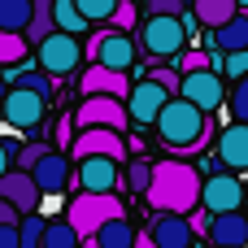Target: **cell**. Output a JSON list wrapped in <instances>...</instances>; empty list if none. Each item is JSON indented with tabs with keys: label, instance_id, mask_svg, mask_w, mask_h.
I'll return each instance as SVG.
<instances>
[{
	"label": "cell",
	"instance_id": "6da1fadb",
	"mask_svg": "<svg viewBox=\"0 0 248 248\" xmlns=\"http://www.w3.org/2000/svg\"><path fill=\"white\" fill-rule=\"evenodd\" d=\"M201 192H205L201 166L170 153L166 161H153V183H148L144 201L153 214H192L201 205Z\"/></svg>",
	"mask_w": 248,
	"mask_h": 248
},
{
	"label": "cell",
	"instance_id": "7a4b0ae2",
	"mask_svg": "<svg viewBox=\"0 0 248 248\" xmlns=\"http://www.w3.org/2000/svg\"><path fill=\"white\" fill-rule=\"evenodd\" d=\"M205 122H209V113L201 109V105H192L187 96H170L166 100V109L157 113V135H161V144H166V153H174V157H201L192 144L205 135Z\"/></svg>",
	"mask_w": 248,
	"mask_h": 248
},
{
	"label": "cell",
	"instance_id": "3957f363",
	"mask_svg": "<svg viewBox=\"0 0 248 248\" xmlns=\"http://www.w3.org/2000/svg\"><path fill=\"white\" fill-rule=\"evenodd\" d=\"M187 39L192 35L179 13H144V22H140V48L153 61H174L187 48Z\"/></svg>",
	"mask_w": 248,
	"mask_h": 248
},
{
	"label": "cell",
	"instance_id": "277c9868",
	"mask_svg": "<svg viewBox=\"0 0 248 248\" xmlns=\"http://www.w3.org/2000/svg\"><path fill=\"white\" fill-rule=\"evenodd\" d=\"M122 214H126V205H122L118 192H87V187H78L70 196V205H65V218L74 222L78 235H96L109 218H122Z\"/></svg>",
	"mask_w": 248,
	"mask_h": 248
},
{
	"label": "cell",
	"instance_id": "5b68a950",
	"mask_svg": "<svg viewBox=\"0 0 248 248\" xmlns=\"http://www.w3.org/2000/svg\"><path fill=\"white\" fill-rule=\"evenodd\" d=\"M35 52H39V65H44L48 74H57V78H61V74H74V70L87 61V57H83V39H78L74 31H61V26H57L48 39H39Z\"/></svg>",
	"mask_w": 248,
	"mask_h": 248
},
{
	"label": "cell",
	"instance_id": "8992f818",
	"mask_svg": "<svg viewBox=\"0 0 248 248\" xmlns=\"http://www.w3.org/2000/svg\"><path fill=\"white\" fill-rule=\"evenodd\" d=\"M0 105H4V122L13 131H39L44 118H48V96L35 92V87H22V83H13Z\"/></svg>",
	"mask_w": 248,
	"mask_h": 248
},
{
	"label": "cell",
	"instance_id": "52a82bcc",
	"mask_svg": "<svg viewBox=\"0 0 248 248\" xmlns=\"http://www.w3.org/2000/svg\"><path fill=\"white\" fill-rule=\"evenodd\" d=\"M74 187L87 192H118L122 187V161L109 153H92L83 161H74Z\"/></svg>",
	"mask_w": 248,
	"mask_h": 248
},
{
	"label": "cell",
	"instance_id": "ba28073f",
	"mask_svg": "<svg viewBox=\"0 0 248 248\" xmlns=\"http://www.w3.org/2000/svg\"><path fill=\"white\" fill-rule=\"evenodd\" d=\"M78 126H113V131H131V109L122 96H83V105L74 109Z\"/></svg>",
	"mask_w": 248,
	"mask_h": 248
},
{
	"label": "cell",
	"instance_id": "9c48e42d",
	"mask_svg": "<svg viewBox=\"0 0 248 248\" xmlns=\"http://www.w3.org/2000/svg\"><path fill=\"white\" fill-rule=\"evenodd\" d=\"M31 174H35V183L44 187V196H65V192H74V157H70L65 148H61V153L48 148Z\"/></svg>",
	"mask_w": 248,
	"mask_h": 248
},
{
	"label": "cell",
	"instance_id": "30bf717a",
	"mask_svg": "<svg viewBox=\"0 0 248 248\" xmlns=\"http://www.w3.org/2000/svg\"><path fill=\"white\" fill-rule=\"evenodd\" d=\"M222 78L227 74H218V70H192V74H183V92L179 96H187L192 105H201L205 113H214V109H222L227 105V87H222Z\"/></svg>",
	"mask_w": 248,
	"mask_h": 248
},
{
	"label": "cell",
	"instance_id": "8fae6325",
	"mask_svg": "<svg viewBox=\"0 0 248 248\" xmlns=\"http://www.w3.org/2000/svg\"><path fill=\"white\" fill-rule=\"evenodd\" d=\"M244 183L235 170H222V174H209L205 179V192H201V205L209 214H227V209H244Z\"/></svg>",
	"mask_w": 248,
	"mask_h": 248
},
{
	"label": "cell",
	"instance_id": "7c38bea8",
	"mask_svg": "<svg viewBox=\"0 0 248 248\" xmlns=\"http://www.w3.org/2000/svg\"><path fill=\"white\" fill-rule=\"evenodd\" d=\"M166 100H170V92H166L157 78H140V83L131 87V96H126L131 122H135V126H157V113L166 109Z\"/></svg>",
	"mask_w": 248,
	"mask_h": 248
},
{
	"label": "cell",
	"instance_id": "4fadbf2b",
	"mask_svg": "<svg viewBox=\"0 0 248 248\" xmlns=\"http://www.w3.org/2000/svg\"><path fill=\"white\" fill-rule=\"evenodd\" d=\"M78 92L83 96H131V78H126V70H113V65H105V61H92L83 74H78Z\"/></svg>",
	"mask_w": 248,
	"mask_h": 248
},
{
	"label": "cell",
	"instance_id": "5bb4252c",
	"mask_svg": "<svg viewBox=\"0 0 248 248\" xmlns=\"http://www.w3.org/2000/svg\"><path fill=\"white\" fill-rule=\"evenodd\" d=\"M0 196L4 201H13L22 214H35L39 205H44V187L35 183V174L31 170H22V166H13V170H4L0 174Z\"/></svg>",
	"mask_w": 248,
	"mask_h": 248
},
{
	"label": "cell",
	"instance_id": "9a60e30c",
	"mask_svg": "<svg viewBox=\"0 0 248 248\" xmlns=\"http://www.w3.org/2000/svg\"><path fill=\"white\" fill-rule=\"evenodd\" d=\"M218 161L227 170H235V174L248 170V122L235 118L231 126H222V135H218Z\"/></svg>",
	"mask_w": 248,
	"mask_h": 248
},
{
	"label": "cell",
	"instance_id": "2e32d148",
	"mask_svg": "<svg viewBox=\"0 0 248 248\" xmlns=\"http://www.w3.org/2000/svg\"><path fill=\"white\" fill-rule=\"evenodd\" d=\"M209 244H214V248H248V214H244V209L214 214Z\"/></svg>",
	"mask_w": 248,
	"mask_h": 248
},
{
	"label": "cell",
	"instance_id": "e0dca14e",
	"mask_svg": "<svg viewBox=\"0 0 248 248\" xmlns=\"http://www.w3.org/2000/svg\"><path fill=\"white\" fill-rule=\"evenodd\" d=\"M148 235L161 248H192L196 244V231H192L187 214H157L153 227H148Z\"/></svg>",
	"mask_w": 248,
	"mask_h": 248
},
{
	"label": "cell",
	"instance_id": "ac0fdd59",
	"mask_svg": "<svg viewBox=\"0 0 248 248\" xmlns=\"http://www.w3.org/2000/svg\"><path fill=\"white\" fill-rule=\"evenodd\" d=\"M105 65L113 70H131L135 65V44H131V31H118L113 22H105V39H100V57Z\"/></svg>",
	"mask_w": 248,
	"mask_h": 248
},
{
	"label": "cell",
	"instance_id": "d6986e66",
	"mask_svg": "<svg viewBox=\"0 0 248 248\" xmlns=\"http://www.w3.org/2000/svg\"><path fill=\"white\" fill-rule=\"evenodd\" d=\"M209 48H222V52H235V48H248V9H240L231 22H222L214 35H209Z\"/></svg>",
	"mask_w": 248,
	"mask_h": 248
},
{
	"label": "cell",
	"instance_id": "ffe728a7",
	"mask_svg": "<svg viewBox=\"0 0 248 248\" xmlns=\"http://www.w3.org/2000/svg\"><path fill=\"white\" fill-rule=\"evenodd\" d=\"M52 31H57V0H35V17H31V26H26L31 48H35L39 39H48Z\"/></svg>",
	"mask_w": 248,
	"mask_h": 248
},
{
	"label": "cell",
	"instance_id": "44dd1931",
	"mask_svg": "<svg viewBox=\"0 0 248 248\" xmlns=\"http://www.w3.org/2000/svg\"><path fill=\"white\" fill-rule=\"evenodd\" d=\"M96 235H100V244H105V248H135V235H140V231H135L131 218L122 214V218H109Z\"/></svg>",
	"mask_w": 248,
	"mask_h": 248
},
{
	"label": "cell",
	"instance_id": "7402d4cb",
	"mask_svg": "<svg viewBox=\"0 0 248 248\" xmlns=\"http://www.w3.org/2000/svg\"><path fill=\"white\" fill-rule=\"evenodd\" d=\"M192 9L201 13V22H205L209 31H218L222 22H231V17L240 13V0H196Z\"/></svg>",
	"mask_w": 248,
	"mask_h": 248
},
{
	"label": "cell",
	"instance_id": "603a6c76",
	"mask_svg": "<svg viewBox=\"0 0 248 248\" xmlns=\"http://www.w3.org/2000/svg\"><path fill=\"white\" fill-rule=\"evenodd\" d=\"M35 17V0H0V31H26Z\"/></svg>",
	"mask_w": 248,
	"mask_h": 248
},
{
	"label": "cell",
	"instance_id": "cb8c5ba5",
	"mask_svg": "<svg viewBox=\"0 0 248 248\" xmlns=\"http://www.w3.org/2000/svg\"><path fill=\"white\" fill-rule=\"evenodd\" d=\"M26 48H31L26 31H0V65L4 70L9 65H22L26 61Z\"/></svg>",
	"mask_w": 248,
	"mask_h": 248
},
{
	"label": "cell",
	"instance_id": "d4e9b609",
	"mask_svg": "<svg viewBox=\"0 0 248 248\" xmlns=\"http://www.w3.org/2000/svg\"><path fill=\"white\" fill-rule=\"evenodd\" d=\"M44 248H83V235L74 231L70 218H52L48 222V235H44Z\"/></svg>",
	"mask_w": 248,
	"mask_h": 248
},
{
	"label": "cell",
	"instance_id": "484cf974",
	"mask_svg": "<svg viewBox=\"0 0 248 248\" xmlns=\"http://www.w3.org/2000/svg\"><path fill=\"white\" fill-rule=\"evenodd\" d=\"M57 26L61 31H74V35H83L87 26H96L83 9H78V0H57Z\"/></svg>",
	"mask_w": 248,
	"mask_h": 248
},
{
	"label": "cell",
	"instance_id": "4316f807",
	"mask_svg": "<svg viewBox=\"0 0 248 248\" xmlns=\"http://www.w3.org/2000/svg\"><path fill=\"white\" fill-rule=\"evenodd\" d=\"M122 183H126L135 196H144V192H148V183H153V161L131 157V161H126V170H122Z\"/></svg>",
	"mask_w": 248,
	"mask_h": 248
},
{
	"label": "cell",
	"instance_id": "83f0119b",
	"mask_svg": "<svg viewBox=\"0 0 248 248\" xmlns=\"http://www.w3.org/2000/svg\"><path fill=\"white\" fill-rule=\"evenodd\" d=\"M118 31H135L140 22H144V9L135 4V0H118V9H113V17H109Z\"/></svg>",
	"mask_w": 248,
	"mask_h": 248
},
{
	"label": "cell",
	"instance_id": "f1b7e54d",
	"mask_svg": "<svg viewBox=\"0 0 248 248\" xmlns=\"http://www.w3.org/2000/svg\"><path fill=\"white\" fill-rule=\"evenodd\" d=\"M174 65H179L183 74H192V70H205V65H209V52H205V48H192V44H187V48L174 57Z\"/></svg>",
	"mask_w": 248,
	"mask_h": 248
},
{
	"label": "cell",
	"instance_id": "f546056e",
	"mask_svg": "<svg viewBox=\"0 0 248 248\" xmlns=\"http://www.w3.org/2000/svg\"><path fill=\"white\" fill-rule=\"evenodd\" d=\"M78 9H83V13H87V17L100 26V22H109V17H113L118 0H78Z\"/></svg>",
	"mask_w": 248,
	"mask_h": 248
},
{
	"label": "cell",
	"instance_id": "4dcf8cb0",
	"mask_svg": "<svg viewBox=\"0 0 248 248\" xmlns=\"http://www.w3.org/2000/svg\"><path fill=\"white\" fill-rule=\"evenodd\" d=\"M227 105H231V113H235L240 122H248V74L235 83V92L227 96Z\"/></svg>",
	"mask_w": 248,
	"mask_h": 248
},
{
	"label": "cell",
	"instance_id": "1f68e13d",
	"mask_svg": "<svg viewBox=\"0 0 248 248\" xmlns=\"http://www.w3.org/2000/svg\"><path fill=\"white\" fill-rule=\"evenodd\" d=\"M74 135H78V118H74V113H61V122H57V148H65V153H70Z\"/></svg>",
	"mask_w": 248,
	"mask_h": 248
},
{
	"label": "cell",
	"instance_id": "d6a6232c",
	"mask_svg": "<svg viewBox=\"0 0 248 248\" xmlns=\"http://www.w3.org/2000/svg\"><path fill=\"white\" fill-rule=\"evenodd\" d=\"M222 74H227V78H235V83L244 78V74H248V48H235V52H227V70H222Z\"/></svg>",
	"mask_w": 248,
	"mask_h": 248
},
{
	"label": "cell",
	"instance_id": "836d02e7",
	"mask_svg": "<svg viewBox=\"0 0 248 248\" xmlns=\"http://www.w3.org/2000/svg\"><path fill=\"white\" fill-rule=\"evenodd\" d=\"M44 153H48V144H26V148L17 153V166H22V170H35Z\"/></svg>",
	"mask_w": 248,
	"mask_h": 248
},
{
	"label": "cell",
	"instance_id": "e575fe53",
	"mask_svg": "<svg viewBox=\"0 0 248 248\" xmlns=\"http://www.w3.org/2000/svg\"><path fill=\"white\" fill-rule=\"evenodd\" d=\"M187 222H192V231H196V235H209V227H214V214H209L205 205H196V209L187 214Z\"/></svg>",
	"mask_w": 248,
	"mask_h": 248
},
{
	"label": "cell",
	"instance_id": "d590c367",
	"mask_svg": "<svg viewBox=\"0 0 248 248\" xmlns=\"http://www.w3.org/2000/svg\"><path fill=\"white\" fill-rule=\"evenodd\" d=\"M17 153H22V144H17V140H0V174L17 166Z\"/></svg>",
	"mask_w": 248,
	"mask_h": 248
},
{
	"label": "cell",
	"instance_id": "8d00e7d4",
	"mask_svg": "<svg viewBox=\"0 0 248 248\" xmlns=\"http://www.w3.org/2000/svg\"><path fill=\"white\" fill-rule=\"evenodd\" d=\"M183 0H144V13H183Z\"/></svg>",
	"mask_w": 248,
	"mask_h": 248
},
{
	"label": "cell",
	"instance_id": "74e56055",
	"mask_svg": "<svg viewBox=\"0 0 248 248\" xmlns=\"http://www.w3.org/2000/svg\"><path fill=\"white\" fill-rule=\"evenodd\" d=\"M0 248H22V235H17V222H0Z\"/></svg>",
	"mask_w": 248,
	"mask_h": 248
},
{
	"label": "cell",
	"instance_id": "f35d334b",
	"mask_svg": "<svg viewBox=\"0 0 248 248\" xmlns=\"http://www.w3.org/2000/svg\"><path fill=\"white\" fill-rule=\"evenodd\" d=\"M0 222H22V209L13 201H4V196H0Z\"/></svg>",
	"mask_w": 248,
	"mask_h": 248
},
{
	"label": "cell",
	"instance_id": "ab89813d",
	"mask_svg": "<svg viewBox=\"0 0 248 248\" xmlns=\"http://www.w3.org/2000/svg\"><path fill=\"white\" fill-rule=\"evenodd\" d=\"M135 248H161V244H157V240H153L148 231H140V235H135Z\"/></svg>",
	"mask_w": 248,
	"mask_h": 248
},
{
	"label": "cell",
	"instance_id": "60d3db41",
	"mask_svg": "<svg viewBox=\"0 0 248 248\" xmlns=\"http://www.w3.org/2000/svg\"><path fill=\"white\" fill-rule=\"evenodd\" d=\"M83 248H105V244H100V235H83Z\"/></svg>",
	"mask_w": 248,
	"mask_h": 248
},
{
	"label": "cell",
	"instance_id": "b9f144b4",
	"mask_svg": "<svg viewBox=\"0 0 248 248\" xmlns=\"http://www.w3.org/2000/svg\"><path fill=\"white\" fill-rule=\"evenodd\" d=\"M0 122H4V105H0Z\"/></svg>",
	"mask_w": 248,
	"mask_h": 248
},
{
	"label": "cell",
	"instance_id": "7bdbcfd3",
	"mask_svg": "<svg viewBox=\"0 0 248 248\" xmlns=\"http://www.w3.org/2000/svg\"><path fill=\"white\" fill-rule=\"evenodd\" d=\"M240 9H248V0H240Z\"/></svg>",
	"mask_w": 248,
	"mask_h": 248
}]
</instances>
